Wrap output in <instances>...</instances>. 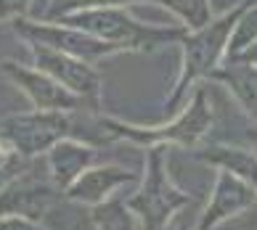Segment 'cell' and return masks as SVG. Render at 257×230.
Segmentation results:
<instances>
[{
    "mask_svg": "<svg viewBox=\"0 0 257 230\" xmlns=\"http://www.w3.org/2000/svg\"><path fill=\"white\" fill-rule=\"evenodd\" d=\"M53 22L77 27L90 35L101 37L106 43H114L125 51H141V53H151L159 51L165 45L180 43L183 35L188 32L186 24H175V27H151L144 24L133 16L125 6H103V8H82V11H72L64 14Z\"/></svg>",
    "mask_w": 257,
    "mask_h": 230,
    "instance_id": "obj_1",
    "label": "cell"
},
{
    "mask_svg": "<svg viewBox=\"0 0 257 230\" xmlns=\"http://www.w3.org/2000/svg\"><path fill=\"white\" fill-rule=\"evenodd\" d=\"M249 0H244L233 8V11L223 14L220 19H212L209 24L199 27V30H188L180 40V48H183V64H180V77L173 88V95L167 101V111L175 114L178 109L186 106L188 93H191L199 80H207L209 72L217 69L225 61V48L228 40H231V32L236 22H239L241 11L246 8Z\"/></svg>",
    "mask_w": 257,
    "mask_h": 230,
    "instance_id": "obj_2",
    "label": "cell"
},
{
    "mask_svg": "<svg viewBox=\"0 0 257 230\" xmlns=\"http://www.w3.org/2000/svg\"><path fill=\"white\" fill-rule=\"evenodd\" d=\"M109 135L114 140H130L136 146H167V143H178V146H196L199 140L207 135L212 127V106H209V95L204 88H194V98L183 106V114L175 117L173 122L159 124V127H136V124L117 122L111 117H103Z\"/></svg>",
    "mask_w": 257,
    "mask_h": 230,
    "instance_id": "obj_3",
    "label": "cell"
},
{
    "mask_svg": "<svg viewBox=\"0 0 257 230\" xmlns=\"http://www.w3.org/2000/svg\"><path fill=\"white\" fill-rule=\"evenodd\" d=\"M188 201L191 198L170 183L165 172V146H151L146 159V177L127 198L133 214L141 217V230H165L170 219L178 214V209H183Z\"/></svg>",
    "mask_w": 257,
    "mask_h": 230,
    "instance_id": "obj_4",
    "label": "cell"
},
{
    "mask_svg": "<svg viewBox=\"0 0 257 230\" xmlns=\"http://www.w3.org/2000/svg\"><path fill=\"white\" fill-rule=\"evenodd\" d=\"M61 196L64 190L51 180L45 159L37 156L0 185V214H19L40 222Z\"/></svg>",
    "mask_w": 257,
    "mask_h": 230,
    "instance_id": "obj_5",
    "label": "cell"
},
{
    "mask_svg": "<svg viewBox=\"0 0 257 230\" xmlns=\"http://www.w3.org/2000/svg\"><path fill=\"white\" fill-rule=\"evenodd\" d=\"M11 30L22 37V40L30 45V43H40V45H48L53 51H61V53H69L74 59H82V61H101V59H109V56H117V53H125V48L106 43L101 37L77 30V27H69V24H61V22H45V19H35V16H19L11 22Z\"/></svg>",
    "mask_w": 257,
    "mask_h": 230,
    "instance_id": "obj_6",
    "label": "cell"
},
{
    "mask_svg": "<svg viewBox=\"0 0 257 230\" xmlns=\"http://www.w3.org/2000/svg\"><path fill=\"white\" fill-rule=\"evenodd\" d=\"M0 69H3V74L8 80L32 101V106L40 109V111H85V109L101 111V106L80 98L77 93L64 88L59 80H53L51 74H45L43 69H37V66H24L19 61L6 59V61H0Z\"/></svg>",
    "mask_w": 257,
    "mask_h": 230,
    "instance_id": "obj_7",
    "label": "cell"
},
{
    "mask_svg": "<svg viewBox=\"0 0 257 230\" xmlns=\"http://www.w3.org/2000/svg\"><path fill=\"white\" fill-rule=\"evenodd\" d=\"M30 51H32V61L37 69L51 74L64 88L77 93L80 98L101 106V74L96 72V66L90 61L74 59L69 53L53 51V48L40 45V43H30Z\"/></svg>",
    "mask_w": 257,
    "mask_h": 230,
    "instance_id": "obj_8",
    "label": "cell"
},
{
    "mask_svg": "<svg viewBox=\"0 0 257 230\" xmlns=\"http://www.w3.org/2000/svg\"><path fill=\"white\" fill-rule=\"evenodd\" d=\"M254 201H257V188H252L246 180L236 177L233 172L220 169V175L215 180V188H212V198H209L207 209L199 217L196 230H215L228 217L249 209Z\"/></svg>",
    "mask_w": 257,
    "mask_h": 230,
    "instance_id": "obj_9",
    "label": "cell"
},
{
    "mask_svg": "<svg viewBox=\"0 0 257 230\" xmlns=\"http://www.w3.org/2000/svg\"><path fill=\"white\" fill-rule=\"evenodd\" d=\"M138 175L125 167L117 164H101V167H90L66 188L64 198L74 201V204H85V206H98L101 201L111 198V193L127 183H136Z\"/></svg>",
    "mask_w": 257,
    "mask_h": 230,
    "instance_id": "obj_10",
    "label": "cell"
},
{
    "mask_svg": "<svg viewBox=\"0 0 257 230\" xmlns=\"http://www.w3.org/2000/svg\"><path fill=\"white\" fill-rule=\"evenodd\" d=\"M96 153H98L96 146H90V143L77 140V138H64V140L56 143L43 159H45L51 180L66 193V188H69L85 169L93 167Z\"/></svg>",
    "mask_w": 257,
    "mask_h": 230,
    "instance_id": "obj_11",
    "label": "cell"
},
{
    "mask_svg": "<svg viewBox=\"0 0 257 230\" xmlns=\"http://www.w3.org/2000/svg\"><path fill=\"white\" fill-rule=\"evenodd\" d=\"M207 80L225 85L231 95L239 101V106L257 119V66L244 61H223L217 69L209 72Z\"/></svg>",
    "mask_w": 257,
    "mask_h": 230,
    "instance_id": "obj_12",
    "label": "cell"
},
{
    "mask_svg": "<svg viewBox=\"0 0 257 230\" xmlns=\"http://www.w3.org/2000/svg\"><path fill=\"white\" fill-rule=\"evenodd\" d=\"M196 159L207 161V164H215V167H220V169L233 172L236 177H241L252 188H257V151H246V148H233V146H220V143H212L209 148L199 151Z\"/></svg>",
    "mask_w": 257,
    "mask_h": 230,
    "instance_id": "obj_13",
    "label": "cell"
},
{
    "mask_svg": "<svg viewBox=\"0 0 257 230\" xmlns=\"http://www.w3.org/2000/svg\"><path fill=\"white\" fill-rule=\"evenodd\" d=\"M90 219L96 230H136L133 222V209L127 206L125 198L111 196L106 201H101L98 206H93Z\"/></svg>",
    "mask_w": 257,
    "mask_h": 230,
    "instance_id": "obj_14",
    "label": "cell"
},
{
    "mask_svg": "<svg viewBox=\"0 0 257 230\" xmlns=\"http://www.w3.org/2000/svg\"><path fill=\"white\" fill-rule=\"evenodd\" d=\"M252 43H257V0L246 3L239 22H236L231 40H228V48H225V61H236Z\"/></svg>",
    "mask_w": 257,
    "mask_h": 230,
    "instance_id": "obj_15",
    "label": "cell"
},
{
    "mask_svg": "<svg viewBox=\"0 0 257 230\" xmlns=\"http://www.w3.org/2000/svg\"><path fill=\"white\" fill-rule=\"evenodd\" d=\"M138 3H157V6H167V0H51L48 8L35 16V19H45V22H53L64 14H72V11H82V8H103V6H138Z\"/></svg>",
    "mask_w": 257,
    "mask_h": 230,
    "instance_id": "obj_16",
    "label": "cell"
},
{
    "mask_svg": "<svg viewBox=\"0 0 257 230\" xmlns=\"http://www.w3.org/2000/svg\"><path fill=\"white\" fill-rule=\"evenodd\" d=\"M167 11H173L180 24H186L188 30H199L212 22V14H209V0H167Z\"/></svg>",
    "mask_w": 257,
    "mask_h": 230,
    "instance_id": "obj_17",
    "label": "cell"
},
{
    "mask_svg": "<svg viewBox=\"0 0 257 230\" xmlns=\"http://www.w3.org/2000/svg\"><path fill=\"white\" fill-rule=\"evenodd\" d=\"M32 0H0V22H14L19 16H32Z\"/></svg>",
    "mask_w": 257,
    "mask_h": 230,
    "instance_id": "obj_18",
    "label": "cell"
},
{
    "mask_svg": "<svg viewBox=\"0 0 257 230\" xmlns=\"http://www.w3.org/2000/svg\"><path fill=\"white\" fill-rule=\"evenodd\" d=\"M0 230H45L37 219L19 214H0Z\"/></svg>",
    "mask_w": 257,
    "mask_h": 230,
    "instance_id": "obj_19",
    "label": "cell"
},
{
    "mask_svg": "<svg viewBox=\"0 0 257 230\" xmlns=\"http://www.w3.org/2000/svg\"><path fill=\"white\" fill-rule=\"evenodd\" d=\"M236 61H244V64H252V66H257V43H252V45L246 48V51H244V53H241Z\"/></svg>",
    "mask_w": 257,
    "mask_h": 230,
    "instance_id": "obj_20",
    "label": "cell"
},
{
    "mask_svg": "<svg viewBox=\"0 0 257 230\" xmlns=\"http://www.w3.org/2000/svg\"><path fill=\"white\" fill-rule=\"evenodd\" d=\"M74 230H96V225H93V219L88 217V219H80V222L74 225Z\"/></svg>",
    "mask_w": 257,
    "mask_h": 230,
    "instance_id": "obj_21",
    "label": "cell"
},
{
    "mask_svg": "<svg viewBox=\"0 0 257 230\" xmlns=\"http://www.w3.org/2000/svg\"><path fill=\"white\" fill-rule=\"evenodd\" d=\"M246 138H249V143H252V146H254V151H257V127H252V130H249V135H246Z\"/></svg>",
    "mask_w": 257,
    "mask_h": 230,
    "instance_id": "obj_22",
    "label": "cell"
}]
</instances>
